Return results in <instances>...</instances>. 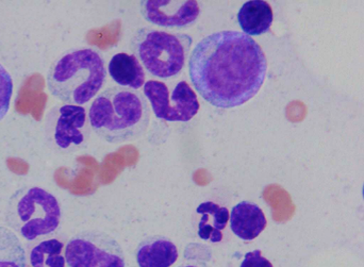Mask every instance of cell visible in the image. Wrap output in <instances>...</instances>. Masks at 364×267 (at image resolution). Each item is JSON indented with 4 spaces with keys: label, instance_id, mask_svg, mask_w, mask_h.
I'll use <instances>...</instances> for the list:
<instances>
[{
    "label": "cell",
    "instance_id": "cell-1",
    "mask_svg": "<svg viewBox=\"0 0 364 267\" xmlns=\"http://www.w3.org/2000/svg\"><path fill=\"white\" fill-rule=\"evenodd\" d=\"M267 61L256 40L235 30L197 43L188 59L191 82L212 106L237 108L254 98L267 78Z\"/></svg>",
    "mask_w": 364,
    "mask_h": 267
},
{
    "label": "cell",
    "instance_id": "cell-2",
    "mask_svg": "<svg viewBox=\"0 0 364 267\" xmlns=\"http://www.w3.org/2000/svg\"><path fill=\"white\" fill-rule=\"evenodd\" d=\"M92 130L111 144L136 140L145 134L151 121V108L139 91L109 87L96 96L89 110Z\"/></svg>",
    "mask_w": 364,
    "mask_h": 267
},
{
    "label": "cell",
    "instance_id": "cell-3",
    "mask_svg": "<svg viewBox=\"0 0 364 267\" xmlns=\"http://www.w3.org/2000/svg\"><path fill=\"white\" fill-rule=\"evenodd\" d=\"M106 79V66L100 53L83 48L68 51L53 62L46 83L53 97L66 104L81 106L97 96Z\"/></svg>",
    "mask_w": 364,
    "mask_h": 267
},
{
    "label": "cell",
    "instance_id": "cell-4",
    "mask_svg": "<svg viewBox=\"0 0 364 267\" xmlns=\"http://www.w3.org/2000/svg\"><path fill=\"white\" fill-rule=\"evenodd\" d=\"M192 44L193 38L188 34L141 28L132 38V49L151 76L170 79L183 70Z\"/></svg>",
    "mask_w": 364,
    "mask_h": 267
},
{
    "label": "cell",
    "instance_id": "cell-5",
    "mask_svg": "<svg viewBox=\"0 0 364 267\" xmlns=\"http://www.w3.org/2000/svg\"><path fill=\"white\" fill-rule=\"evenodd\" d=\"M6 221L25 240L53 234L61 221L57 198L41 187L19 190L11 197Z\"/></svg>",
    "mask_w": 364,
    "mask_h": 267
},
{
    "label": "cell",
    "instance_id": "cell-6",
    "mask_svg": "<svg viewBox=\"0 0 364 267\" xmlns=\"http://www.w3.org/2000/svg\"><path fill=\"white\" fill-rule=\"evenodd\" d=\"M68 267H126L123 249L115 239L100 231H83L65 247Z\"/></svg>",
    "mask_w": 364,
    "mask_h": 267
},
{
    "label": "cell",
    "instance_id": "cell-7",
    "mask_svg": "<svg viewBox=\"0 0 364 267\" xmlns=\"http://www.w3.org/2000/svg\"><path fill=\"white\" fill-rule=\"evenodd\" d=\"M143 87L145 98L151 102L157 119L170 123H186L198 113V98L186 81L177 83L172 93L162 81L149 80Z\"/></svg>",
    "mask_w": 364,
    "mask_h": 267
},
{
    "label": "cell",
    "instance_id": "cell-8",
    "mask_svg": "<svg viewBox=\"0 0 364 267\" xmlns=\"http://www.w3.org/2000/svg\"><path fill=\"white\" fill-rule=\"evenodd\" d=\"M140 8L147 21L162 28L188 27L200 14L195 0H143Z\"/></svg>",
    "mask_w": 364,
    "mask_h": 267
},
{
    "label": "cell",
    "instance_id": "cell-9",
    "mask_svg": "<svg viewBox=\"0 0 364 267\" xmlns=\"http://www.w3.org/2000/svg\"><path fill=\"white\" fill-rule=\"evenodd\" d=\"M87 111L83 107L64 104L55 126V144L62 149L82 144L87 136Z\"/></svg>",
    "mask_w": 364,
    "mask_h": 267
},
{
    "label": "cell",
    "instance_id": "cell-10",
    "mask_svg": "<svg viewBox=\"0 0 364 267\" xmlns=\"http://www.w3.org/2000/svg\"><path fill=\"white\" fill-rule=\"evenodd\" d=\"M231 231L241 240L250 242L258 238L267 225L264 212L258 205L242 202L235 205L229 215Z\"/></svg>",
    "mask_w": 364,
    "mask_h": 267
},
{
    "label": "cell",
    "instance_id": "cell-11",
    "mask_svg": "<svg viewBox=\"0 0 364 267\" xmlns=\"http://www.w3.org/2000/svg\"><path fill=\"white\" fill-rule=\"evenodd\" d=\"M178 256V249L170 239L151 236L139 245L136 258L139 267H171Z\"/></svg>",
    "mask_w": 364,
    "mask_h": 267
},
{
    "label": "cell",
    "instance_id": "cell-12",
    "mask_svg": "<svg viewBox=\"0 0 364 267\" xmlns=\"http://www.w3.org/2000/svg\"><path fill=\"white\" fill-rule=\"evenodd\" d=\"M108 72L112 80L125 89H139L145 85V70L134 55L119 53L111 58Z\"/></svg>",
    "mask_w": 364,
    "mask_h": 267
},
{
    "label": "cell",
    "instance_id": "cell-13",
    "mask_svg": "<svg viewBox=\"0 0 364 267\" xmlns=\"http://www.w3.org/2000/svg\"><path fill=\"white\" fill-rule=\"evenodd\" d=\"M196 213L201 215L198 223L199 238L213 244L222 242L223 232L230 215L228 209L213 202H205L197 207Z\"/></svg>",
    "mask_w": 364,
    "mask_h": 267
},
{
    "label": "cell",
    "instance_id": "cell-14",
    "mask_svg": "<svg viewBox=\"0 0 364 267\" xmlns=\"http://www.w3.org/2000/svg\"><path fill=\"white\" fill-rule=\"evenodd\" d=\"M274 21L273 9L263 0L246 1L237 13V21L243 33L258 36L269 31Z\"/></svg>",
    "mask_w": 364,
    "mask_h": 267
},
{
    "label": "cell",
    "instance_id": "cell-15",
    "mask_svg": "<svg viewBox=\"0 0 364 267\" xmlns=\"http://www.w3.org/2000/svg\"><path fill=\"white\" fill-rule=\"evenodd\" d=\"M0 267H27V256L18 236L0 226Z\"/></svg>",
    "mask_w": 364,
    "mask_h": 267
},
{
    "label": "cell",
    "instance_id": "cell-16",
    "mask_svg": "<svg viewBox=\"0 0 364 267\" xmlns=\"http://www.w3.org/2000/svg\"><path fill=\"white\" fill-rule=\"evenodd\" d=\"M62 251L63 244L59 240L43 241L30 253V263L32 267H65Z\"/></svg>",
    "mask_w": 364,
    "mask_h": 267
},
{
    "label": "cell",
    "instance_id": "cell-17",
    "mask_svg": "<svg viewBox=\"0 0 364 267\" xmlns=\"http://www.w3.org/2000/svg\"><path fill=\"white\" fill-rule=\"evenodd\" d=\"M13 95V79L8 70L0 63V121L10 110Z\"/></svg>",
    "mask_w": 364,
    "mask_h": 267
},
{
    "label": "cell",
    "instance_id": "cell-18",
    "mask_svg": "<svg viewBox=\"0 0 364 267\" xmlns=\"http://www.w3.org/2000/svg\"><path fill=\"white\" fill-rule=\"evenodd\" d=\"M240 267H274L273 264L263 257L261 251H250L244 256L243 261H242Z\"/></svg>",
    "mask_w": 364,
    "mask_h": 267
},
{
    "label": "cell",
    "instance_id": "cell-19",
    "mask_svg": "<svg viewBox=\"0 0 364 267\" xmlns=\"http://www.w3.org/2000/svg\"><path fill=\"white\" fill-rule=\"evenodd\" d=\"M179 267H209L207 266V264L203 263V262H195V263H188V264H183V266H179Z\"/></svg>",
    "mask_w": 364,
    "mask_h": 267
}]
</instances>
